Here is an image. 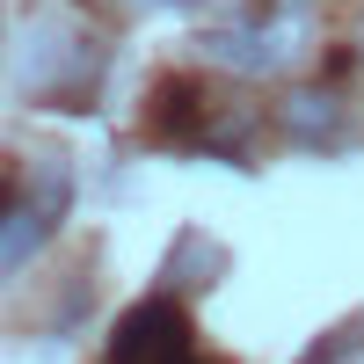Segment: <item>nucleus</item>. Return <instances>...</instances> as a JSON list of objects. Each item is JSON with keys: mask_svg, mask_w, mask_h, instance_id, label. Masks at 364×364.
<instances>
[{"mask_svg": "<svg viewBox=\"0 0 364 364\" xmlns=\"http://www.w3.org/2000/svg\"><path fill=\"white\" fill-rule=\"evenodd\" d=\"M66 197H73V182H66L58 161L0 175V284H8L15 269L51 240V226L66 219Z\"/></svg>", "mask_w": 364, "mask_h": 364, "instance_id": "f257e3e1", "label": "nucleus"}, {"mask_svg": "<svg viewBox=\"0 0 364 364\" xmlns=\"http://www.w3.org/2000/svg\"><path fill=\"white\" fill-rule=\"evenodd\" d=\"M306 29H314L306 0H262V8H248L240 22H226L219 37H211V51H219L233 73H284L291 58L306 51Z\"/></svg>", "mask_w": 364, "mask_h": 364, "instance_id": "f03ea898", "label": "nucleus"}, {"mask_svg": "<svg viewBox=\"0 0 364 364\" xmlns=\"http://www.w3.org/2000/svg\"><path fill=\"white\" fill-rule=\"evenodd\" d=\"M109 364H204V350L175 299H139L109 336Z\"/></svg>", "mask_w": 364, "mask_h": 364, "instance_id": "7ed1b4c3", "label": "nucleus"}, {"mask_svg": "<svg viewBox=\"0 0 364 364\" xmlns=\"http://www.w3.org/2000/svg\"><path fill=\"white\" fill-rule=\"evenodd\" d=\"M328 124H336V95H291V132L306 139V146H314Z\"/></svg>", "mask_w": 364, "mask_h": 364, "instance_id": "20e7f679", "label": "nucleus"}, {"mask_svg": "<svg viewBox=\"0 0 364 364\" xmlns=\"http://www.w3.org/2000/svg\"><path fill=\"white\" fill-rule=\"evenodd\" d=\"M314 364H364V336H343L328 357H314Z\"/></svg>", "mask_w": 364, "mask_h": 364, "instance_id": "39448f33", "label": "nucleus"}, {"mask_svg": "<svg viewBox=\"0 0 364 364\" xmlns=\"http://www.w3.org/2000/svg\"><path fill=\"white\" fill-rule=\"evenodd\" d=\"M161 8H197V0H161Z\"/></svg>", "mask_w": 364, "mask_h": 364, "instance_id": "423d86ee", "label": "nucleus"}]
</instances>
